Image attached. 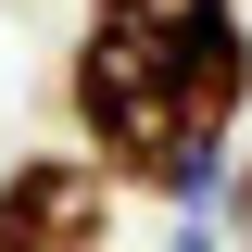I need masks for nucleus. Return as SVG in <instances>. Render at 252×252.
Segmentation results:
<instances>
[{
	"label": "nucleus",
	"mask_w": 252,
	"mask_h": 252,
	"mask_svg": "<svg viewBox=\"0 0 252 252\" xmlns=\"http://www.w3.org/2000/svg\"><path fill=\"white\" fill-rule=\"evenodd\" d=\"M252 114V13L240 0H89L63 51V126L114 189L189 215L240 164Z\"/></svg>",
	"instance_id": "obj_1"
},
{
	"label": "nucleus",
	"mask_w": 252,
	"mask_h": 252,
	"mask_svg": "<svg viewBox=\"0 0 252 252\" xmlns=\"http://www.w3.org/2000/svg\"><path fill=\"white\" fill-rule=\"evenodd\" d=\"M114 227H126V189L76 139L0 164V252H114Z\"/></svg>",
	"instance_id": "obj_2"
},
{
	"label": "nucleus",
	"mask_w": 252,
	"mask_h": 252,
	"mask_svg": "<svg viewBox=\"0 0 252 252\" xmlns=\"http://www.w3.org/2000/svg\"><path fill=\"white\" fill-rule=\"evenodd\" d=\"M215 215H227V252H252V152L227 164V189H215Z\"/></svg>",
	"instance_id": "obj_3"
}]
</instances>
